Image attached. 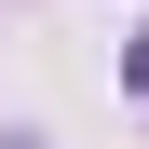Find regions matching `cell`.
<instances>
[{"instance_id":"obj_1","label":"cell","mask_w":149,"mask_h":149,"mask_svg":"<svg viewBox=\"0 0 149 149\" xmlns=\"http://www.w3.org/2000/svg\"><path fill=\"white\" fill-rule=\"evenodd\" d=\"M122 81H136V95H149V27H136V54H122Z\"/></svg>"}]
</instances>
